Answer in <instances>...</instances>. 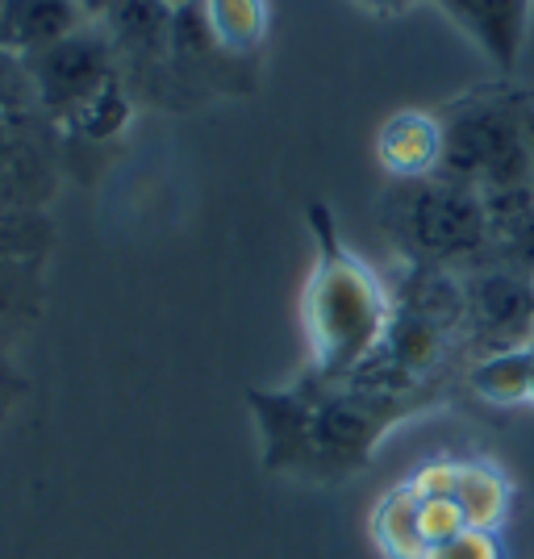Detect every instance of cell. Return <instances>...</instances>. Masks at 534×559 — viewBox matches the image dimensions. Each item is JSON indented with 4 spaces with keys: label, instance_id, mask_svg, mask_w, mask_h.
<instances>
[{
    "label": "cell",
    "instance_id": "5bb4252c",
    "mask_svg": "<svg viewBox=\"0 0 534 559\" xmlns=\"http://www.w3.org/2000/svg\"><path fill=\"white\" fill-rule=\"evenodd\" d=\"M467 389L497 409L534 405V347L480 355L467 368Z\"/></svg>",
    "mask_w": 534,
    "mask_h": 559
},
{
    "label": "cell",
    "instance_id": "8fae6325",
    "mask_svg": "<svg viewBox=\"0 0 534 559\" xmlns=\"http://www.w3.org/2000/svg\"><path fill=\"white\" fill-rule=\"evenodd\" d=\"M451 497L472 531H501L513 510V480L493 460H455Z\"/></svg>",
    "mask_w": 534,
    "mask_h": 559
},
{
    "label": "cell",
    "instance_id": "9c48e42d",
    "mask_svg": "<svg viewBox=\"0 0 534 559\" xmlns=\"http://www.w3.org/2000/svg\"><path fill=\"white\" fill-rule=\"evenodd\" d=\"M88 25V13L75 0H0V50L38 55Z\"/></svg>",
    "mask_w": 534,
    "mask_h": 559
},
{
    "label": "cell",
    "instance_id": "484cf974",
    "mask_svg": "<svg viewBox=\"0 0 534 559\" xmlns=\"http://www.w3.org/2000/svg\"><path fill=\"white\" fill-rule=\"evenodd\" d=\"M0 255H17V251H9V247H0Z\"/></svg>",
    "mask_w": 534,
    "mask_h": 559
},
{
    "label": "cell",
    "instance_id": "3957f363",
    "mask_svg": "<svg viewBox=\"0 0 534 559\" xmlns=\"http://www.w3.org/2000/svg\"><path fill=\"white\" fill-rule=\"evenodd\" d=\"M380 230L414 267L467 272L488 263L485 197L442 176L389 180L380 192Z\"/></svg>",
    "mask_w": 534,
    "mask_h": 559
},
{
    "label": "cell",
    "instance_id": "e0dca14e",
    "mask_svg": "<svg viewBox=\"0 0 534 559\" xmlns=\"http://www.w3.org/2000/svg\"><path fill=\"white\" fill-rule=\"evenodd\" d=\"M105 17H109V43H117V47L142 50V55L171 50L176 9L163 0H117Z\"/></svg>",
    "mask_w": 534,
    "mask_h": 559
},
{
    "label": "cell",
    "instance_id": "ffe728a7",
    "mask_svg": "<svg viewBox=\"0 0 534 559\" xmlns=\"http://www.w3.org/2000/svg\"><path fill=\"white\" fill-rule=\"evenodd\" d=\"M422 531H426V543H442L472 526H467L464 510L455 506V497H422Z\"/></svg>",
    "mask_w": 534,
    "mask_h": 559
},
{
    "label": "cell",
    "instance_id": "4fadbf2b",
    "mask_svg": "<svg viewBox=\"0 0 534 559\" xmlns=\"http://www.w3.org/2000/svg\"><path fill=\"white\" fill-rule=\"evenodd\" d=\"M50 167L38 155V146L0 121V217H17L22 210H34L50 188Z\"/></svg>",
    "mask_w": 534,
    "mask_h": 559
},
{
    "label": "cell",
    "instance_id": "30bf717a",
    "mask_svg": "<svg viewBox=\"0 0 534 559\" xmlns=\"http://www.w3.org/2000/svg\"><path fill=\"white\" fill-rule=\"evenodd\" d=\"M488 263L534 280V185L485 197Z\"/></svg>",
    "mask_w": 534,
    "mask_h": 559
},
{
    "label": "cell",
    "instance_id": "ac0fdd59",
    "mask_svg": "<svg viewBox=\"0 0 534 559\" xmlns=\"http://www.w3.org/2000/svg\"><path fill=\"white\" fill-rule=\"evenodd\" d=\"M130 114H134V105H130L126 88H121L117 80H109V84H105L93 100H84V105H80V109L63 121V126H68V130H75L80 139L109 142V139H117L126 126H130Z\"/></svg>",
    "mask_w": 534,
    "mask_h": 559
},
{
    "label": "cell",
    "instance_id": "8992f818",
    "mask_svg": "<svg viewBox=\"0 0 534 559\" xmlns=\"http://www.w3.org/2000/svg\"><path fill=\"white\" fill-rule=\"evenodd\" d=\"M25 75H29V84H34V100H38L50 117L68 121L84 100H93L109 80H117L114 43H109V34L84 25V29H75L71 38H63V43L29 55V59H25Z\"/></svg>",
    "mask_w": 534,
    "mask_h": 559
},
{
    "label": "cell",
    "instance_id": "7c38bea8",
    "mask_svg": "<svg viewBox=\"0 0 534 559\" xmlns=\"http://www.w3.org/2000/svg\"><path fill=\"white\" fill-rule=\"evenodd\" d=\"M368 535L384 559H422L426 556V531H422V497L410 480L380 492L368 518Z\"/></svg>",
    "mask_w": 534,
    "mask_h": 559
},
{
    "label": "cell",
    "instance_id": "52a82bcc",
    "mask_svg": "<svg viewBox=\"0 0 534 559\" xmlns=\"http://www.w3.org/2000/svg\"><path fill=\"white\" fill-rule=\"evenodd\" d=\"M376 164L389 180H426L442 167V117L426 109H396L376 130Z\"/></svg>",
    "mask_w": 534,
    "mask_h": 559
},
{
    "label": "cell",
    "instance_id": "7402d4cb",
    "mask_svg": "<svg viewBox=\"0 0 534 559\" xmlns=\"http://www.w3.org/2000/svg\"><path fill=\"white\" fill-rule=\"evenodd\" d=\"M355 4L376 13V17H401V13H410L418 0H355Z\"/></svg>",
    "mask_w": 534,
    "mask_h": 559
},
{
    "label": "cell",
    "instance_id": "44dd1931",
    "mask_svg": "<svg viewBox=\"0 0 534 559\" xmlns=\"http://www.w3.org/2000/svg\"><path fill=\"white\" fill-rule=\"evenodd\" d=\"M22 396H25V380L22 372L0 355V426L17 414V405H22Z\"/></svg>",
    "mask_w": 534,
    "mask_h": 559
},
{
    "label": "cell",
    "instance_id": "9a60e30c",
    "mask_svg": "<svg viewBox=\"0 0 534 559\" xmlns=\"http://www.w3.org/2000/svg\"><path fill=\"white\" fill-rule=\"evenodd\" d=\"M201 13L210 25V38L226 55H256L272 29L268 0H201Z\"/></svg>",
    "mask_w": 534,
    "mask_h": 559
},
{
    "label": "cell",
    "instance_id": "277c9868",
    "mask_svg": "<svg viewBox=\"0 0 534 559\" xmlns=\"http://www.w3.org/2000/svg\"><path fill=\"white\" fill-rule=\"evenodd\" d=\"M442 180L493 197L534 185L526 146V100L497 88L455 100L442 117Z\"/></svg>",
    "mask_w": 534,
    "mask_h": 559
},
{
    "label": "cell",
    "instance_id": "4316f807",
    "mask_svg": "<svg viewBox=\"0 0 534 559\" xmlns=\"http://www.w3.org/2000/svg\"><path fill=\"white\" fill-rule=\"evenodd\" d=\"M0 121H4V109H0Z\"/></svg>",
    "mask_w": 534,
    "mask_h": 559
},
{
    "label": "cell",
    "instance_id": "d4e9b609",
    "mask_svg": "<svg viewBox=\"0 0 534 559\" xmlns=\"http://www.w3.org/2000/svg\"><path fill=\"white\" fill-rule=\"evenodd\" d=\"M163 4H171V9H180V4H188V0H163Z\"/></svg>",
    "mask_w": 534,
    "mask_h": 559
},
{
    "label": "cell",
    "instance_id": "603a6c76",
    "mask_svg": "<svg viewBox=\"0 0 534 559\" xmlns=\"http://www.w3.org/2000/svg\"><path fill=\"white\" fill-rule=\"evenodd\" d=\"M75 4H80V9H84V13L93 17V13H109L117 0H75Z\"/></svg>",
    "mask_w": 534,
    "mask_h": 559
},
{
    "label": "cell",
    "instance_id": "cb8c5ba5",
    "mask_svg": "<svg viewBox=\"0 0 534 559\" xmlns=\"http://www.w3.org/2000/svg\"><path fill=\"white\" fill-rule=\"evenodd\" d=\"M526 146H531V171H534V100H526Z\"/></svg>",
    "mask_w": 534,
    "mask_h": 559
},
{
    "label": "cell",
    "instance_id": "2e32d148",
    "mask_svg": "<svg viewBox=\"0 0 534 559\" xmlns=\"http://www.w3.org/2000/svg\"><path fill=\"white\" fill-rule=\"evenodd\" d=\"M43 309V276L22 255H0V355L34 326Z\"/></svg>",
    "mask_w": 534,
    "mask_h": 559
},
{
    "label": "cell",
    "instance_id": "7a4b0ae2",
    "mask_svg": "<svg viewBox=\"0 0 534 559\" xmlns=\"http://www.w3.org/2000/svg\"><path fill=\"white\" fill-rule=\"evenodd\" d=\"M305 226L313 234V267L301 288L305 380L339 389L372 364L393 318V297L372 263L343 242L325 201L305 205Z\"/></svg>",
    "mask_w": 534,
    "mask_h": 559
},
{
    "label": "cell",
    "instance_id": "6da1fadb",
    "mask_svg": "<svg viewBox=\"0 0 534 559\" xmlns=\"http://www.w3.org/2000/svg\"><path fill=\"white\" fill-rule=\"evenodd\" d=\"M247 409L268 476L339 485L372 464L376 447L414 405L364 384L318 389L301 376L288 389H247Z\"/></svg>",
    "mask_w": 534,
    "mask_h": 559
},
{
    "label": "cell",
    "instance_id": "5b68a950",
    "mask_svg": "<svg viewBox=\"0 0 534 559\" xmlns=\"http://www.w3.org/2000/svg\"><path fill=\"white\" fill-rule=\"evenodd\" d=\"M464 284V343L480 355L534 347V280L480 263L460 272Z\"/></svg>",
    "mask_w": 534,
    "mask_h": 559
},
{
    "label": "cell",
    "instance_id": "d6986e66",
    "mask_svg": "<svg viewBox=\"0 0 534 559\" xmlns=\"http://www.w3.org/2000/svg\"><path fill=\"white\" fill-rule=\"evenodd\" d=\"M422 559H510L501 531H460V535L430 543Z\"/></svg>",
    "mask_w": 534,
    "mask_h": 559
},
{
    "label": "cell",
    "instance_id": "ba28073f",
    "mask_svg": "<svg viewBox=\"0 0 534 559\" xmlns=\"http://www.w3.org/2000/svg\"><path fill=\"white\" fill-rule=\"evenodd\" d=\"M497 71H510L526 43L531 0H435Z\"/></svg>",
    "mask_w": 534,
    "mask_h": 559
}]
</instances>
